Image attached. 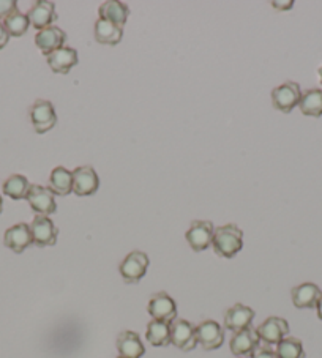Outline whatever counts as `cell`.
Wrapping results in <instances>:
<instances>
[{"label": "cell", "mask_w": 322, "mask_h": 358, "mask_svg": "<svg viewBox=\"0 0 322 358\" xmlns=\"http://www.w3.org/2000/svg\"><path fill=\"white\" fill-rule=\"evenodd\" d=\"M316 311H318V317L322 320V295L318 300V303H316Z\"/></svg>", "instance_id": "33"}, {"label": "cell", "mask_w": 322, "mask_h": 358, "mask_svg": "<svg viewBox=\"0 0 322 358\" xmlns=\"http://www.w3.org/2000/svg\"><path fill=\"white\" fill-rule=\"evenodd\" d=\"M293 5H294V2L293 0H289V2H272V7L274 8H276V10H290L293 8Z\"/></svg>", "instance_id": "32"}, {"label": "cell", "mask_w": 322, "mask_h": 358, "mask_svg": "<svg viewBox=\"0 0 322 358\" xmlns=\"http://www.w3.org/2000/svg\"><path fill=\"white\" fill-rule=\"evenodd\" d=\"M147 311L153 320L171 324L177 316V305L166 292H157L152 295L150 301H148Z\"/></svg>", "instance_id": "8"}, {"label": "cell", "mask_w": 322, "mask_h": 358, "mask_svg": "<svg viewBox=\"0 0 322 358\" xmlns=\"http://www.w3.org/2000/svg\"><path fill=\"white\" fill-rule=\"evenodd\" d=\"M253 319H255V311L245 305H234L229 308L225 314V329L234 333L250 329Z\"/></svg>", "instance_id": "16"}, {"label": "cell", "mask_w": 322, "mask_h": 358, "mask_svg": "<svg viewBox=\"0 0 322 358\" xmlns=\"http://www.w3.org/2000/svg\"><path fill=\"white\" fill-rule=\"evenodd\" d=\"M122 36H123V27H119L115 26V24H111L103 20H98L95 22V40L100 43V45L115 46L120 43Z\"/></svg>", "instance_id": "22"}, {"label": "cell", "mask_w": 322, "mask_h": 358, "mask_svg": "<svg viewBox=\"0 0 322 358\" xmlns=\"http://www.w3.org/2000/svg\"><path fill=\"white\" fill-rule=\"evenodd\" d=\"M322 295L321 289L313 282H303L300 286H295L290 292L293 297V303L299 310H305V308H316L319 297Z\"/></svg>", "instance_id": "19"}, {"label": "cell", "mask_w": 322, "mask_h": 358, "mask_svg": "<svg viewBox=\"0 0 322 358\" xmlns=\"http://www.w3.org/2000/svg\"><path fill=\"white\" fill-rule=\"evenodd\" d=\"M2 189H4V194L11 197V199H15V201L26 199L29 189H30V183L24 176L15 174V176L8 177L7 180L4 182Z\"/></svg>", "instance_id": "26"}, {"label": "cell", "mask_w": 322, "mask_h": 358, "mask_svg": "<svg viewBox=\"0 0 322 358\" xmlns=\"http://www.w3.org/2000/svg\"><path fill=\"white\" fill-rule=\"evenodd\" d=\"M196 339L204 350L220 349L225 343V333L215 320H204L196 327Z\"/></svg>", "instance_id": "11"}, {"label": "cell", "mask_w": 322, "mask_h": 358, "mask_svg": "<svg viewBox=\"0 0 322 358\" xmlns=\"http://www.w3.org/2000/svg\"><path fill=\"white\" fill-rule=\"evenodd\" d=\"M49 189L57 196H68L73 191V172L65 168L52 169L51 177H49Z\"/></svg>", "instance_id": "23"}, {"label": "cell", "mask_w": 322, "mask_h": 358, "mask_svg": "<svg viewBox=\"0 0 322 358\" xmlns=\"http://www.w3.org/2000/svg\"><path fill=\"white\" fill-rule=\"evenodd\" d=\"M29 226L30 232H32L34 245L38 246V248H46V246H52L57 243L59 231L49 217L36 215Z\"/></svg>", "instance_id": "7"}, {"label": "cell", "mask_w": 322, "mask_h": 358, "mask_svg": "<svg viewBox=\"0 0 322 358\" xmlns=\"http://www.w3.org/2000/svg\"><path fill=\"white\" fill-rule=\"evenodd\" d=\"M259 341L265 344H278L288 336L289 324L281 317H269L256 329Z\"/></svg>", "instance_id": "12"}, {"label": "cell", "mask_w": 322, "mask_h": 358, "mask_svg": "<svg viewBox=\"0 0 322 358\" xmlns=\"http://www.w3.org/2000/svg\"><path fill=\"white\" fill-rule=\"evenodd\" d=\"M148 256L142 251H132L130 255L123 259L119 271L123 278V281L128 284L139 282L142 278L146 276V271L148 268Z\"/></svg>", "instance_id": "2"}, {"label": "cell", "mask_w": 322, "mask_h": 358, "mask_svg": "<svg viewBox=\"0 0 322 358\" xmlns=\"http://www.w3.org/2000/svg\"><path fill=\"white\" fill-rule=\"evenodd\" d=\"M117 350L122 358H141L146 354L144 344L141 343V338L134 331H122L117 336Z\"/></svg>", "instance_id": "20"}, {"label": "cell", "mask_w": 322, "mask_h": 358, "mask_svg": "<svg viewBox=\"0 0 322 358\" xmlns=\"http://www.w3.org/2000/svg\"><path fill=\"white\" fill-rule=\"evenodd\" d=\"M300 113L308 117L322 115V89H309L302 94L299 103Z\"/></svg>", "instance_id": "25"}, {"label": "cell", "mask_w": 322, "mask_h": 358, "mask_svg": "<svg viewBox=\"0 0 322 358\" xmlns=\"http://www.w3.org/2000/svg\"><path fill=\"white\" fill-rule=\"evenodd\" d=\"M147 341L155 348H164V345L171 344V333H169V324L160 322V320H150L147 325L146 331Z\"/></svg>", "instance_id": "24"}, {"label": "cell", "mask_w": 322, "mask_h": 358, "mask_svg": "<svg viewBox=\"0 0 322 358\" xmlns=\"http://www.w3.org/2000/svg\"><path fill=\"white\" fill-rule=\"evenodd\" d=\"M2 210H4V199L0 197V213H2Z\"/></svg>", "instance_id": "34"}, {"label": "cell", "mask_w": 322, "mask_h": 358, "mask_svg": "<svg viewBox=\"0 0 322 358\" xmlns=\"http://www.w3.org/2000/svg\"><path fill=\"white\" fill-rule=\"evenodd\" d=\"M117 358H122V357H117Z\"/></svg>", "instance_id": "36"}, {"label": "cell", "mask_w": 322, "mask_h": 358, "mask_svg": "<svg viewBox=\"0 0 322 358\" xmlns=\"http://www.w3.org/2000/svg\"><path fill=\"white\" fill-rule=\"evenodd\" d=\"M251 358H276L275 352L269 349V348H262V349H258L251 354Z\"/></svg>", "instance_id": "30"}, {"label": "cell", "mask_w": 322, "mask_h": 358, "mask_svg": "<svg viewBox=\"0 0 322 358\" xmlns=\"http://www.w3.org/2000/svg\"><path fill=\"white\" fill-rule=\"evenodd\" d=\"M8 40H10V35L7 30H5L2 21H0V49H4L8 45Z\"/></svg>", "instance_id": "31"}, {"label": "cell", "mask_w": 322, "mask_h": 358, "mask_svg": "<svg viewBox=\"0 0 322 358\" xmlns=\"http://www.w3.org/2000/svg\"><path fill=\"white\" fill-rule=\"evenodd\" d=\"M18 11V2L16 0H0V21L7 20L10 15Z\"/></svg>", "instance_id": "29"}, {"label": "cell", "mask_w": 322, "mask_h": 358, "mask_svg": "<svg viewBox=\"0 0 322 358\" xmlns=\"http://www.w3.org/2000/svg\"><path fill=\"white\" fill-rule=\"evenodd\" d=\"M27 17L30 21V26H34L38 30L51 27L52 22L57 21L54 3L48 2V0H38V2H35L32 5V8L29 10Z\"/></svg>", "instance_id": "15"}, {"label": "cell", "mask_w": 322, "mask_h": 358, "mask_svg": "<svg viewBox=\"0 0 322 358\" xmlns=\"http://www.w3.org/2000/svg\"><path fill=\"white\" fill-rule=\"evenodd\" d=\"M169 333H171V344H174L177 349L183 352L193 350L197 345L196 339V327L190 324L185 319H174L169 324Z\"/></svg>", "instance_id": "5"}, {"label": "cell", "mask_w": 322, "mask_h": 358, "mask_svg": "<svg viewBox=\"0 0 322 358\" xmlns=\"http://www.w3.org/2000/svg\"><path fill=\"white\" fill-rule=\"evenodd\" d=\"M259 345V338L256 330L245 329L241 331L234 333V336L231 338V343H229V348H231V352L235 357H241V355H250L258 349Z\"/></svg>", "instance_id": "18"}, {"label": "cell", "mask_w": 322, "mask_h": 358, "mask_svg": "<svg viewBox=\"0 0 322 358\" xmlns=\"http://www.w3.org/2000/svg\"><path fill=\"white\" fill-rule=\"evenodd\" d=\"M98 15H100V20L123 27L130 16V8L125 3L119 2V0H108V2L102 3V7L98 8Z\"/></svg>", "instance_id": "21"}, {"label": "cell", "mask_w": 322, "mask_h": 358, "mask_svg": "<svg viewBox=\"0 0 322 358\" xmlns=\"http://www.w3.org/2000/svg\"><path fill=\"white\" fill-rule=\"evenodd\" d=\"M30 120L35 131L38 134H45L49 129H52L57 123V114L51 101L36 100L30 108Z\"/></svg>", "instance_id": "6"}, {"label": "cell", "mask_w": 322, "mask_h": 358, "mask_svg": "<svg viewBox=\"0 0 322 358\" xmlns=\"http://www.w3.org/2000/svg\"><path fill=\"white\" fill-rule=\"evenodd\" d=\"M276 358H305L302 341L297 338H284L276 344Z\"/></svg>", "instance_id": "27"}, {"label": "cell", "mask_w": 322, "mask_h": 358, "mask_svg": "<svg viewBox=\"0 0 322 358\" xmlns=\"http://www.w3.org/2000/svg\"><path fill=\"white\" fill-rule=\"evenodd\" d=\"M4 245L13 252H16V255H21V252L26 251L30 245H34L30 226L26 223H18L15 226H11L10 229L5 231Z\"/></svg>", "instance_id": "13"}, {"label": "cell", "mask_w": 322, "mask_h": 358, "mask_svg": "<svg viewBox=\"0 0 322 358\" xmlns=\"http://www.w3.org/2000/svg\"><path fill=\"white\" fill-rule=\"evenodd\" d=\"M46 60H48V65L51 66V70L54 73H57V75H66V73L70 71L73 66H76L79 62L78 52L74 51L73 48H68V46L60 48L52 54L46 55Z\"/></svg>", "instance_id": "17"}, {"label": "cell", "mask_w": 322, "mask_h": 358, "mask_svg": "<svg viewBox=\"0 0 322 358\" xmlns=\"http://www.w3.org/2000/svg\"><path fill=\"white\" fill-rule=\"evenodd\" d=\"M65 41H66V34L60 27H55V26L43 29L35 35V45L45 55L52 54L54 51H57V49L64 48Z\"/></svg>", "instance_id": "14"}, {"label": "cell", "mask_w": 322, "mask_h": 358, "mask_svg": "<svg viewBox=\"0 0 322 358\" xmlns=\"http://www.w3.org/2000/svg\"><path fill=\"white\" fill-rule=\"evenodd\" d=\"M215 227L210 221H193L190 229L185 234V238L190 245V248L200 252L207 250L214 242Z\"/></svg>", "instance_id": "9"}, {"label": "cell", "mask_w": 322, "mask_h": 358, "mask_svg": "<svg viewBox=\"0 0 322 358\" xmlns=\"http://www.w3.org/2000/svg\"><path fill=\"white\" fill-rule=\"evenodd\" d=\"M318 75H319V79H321V84H322V66L319 68V71H318Z\"/></svg>", "instance_id": "35"}, {"label": "cell", "mask_w": 322, "mask_h": 358, "mask_svg": "<svg viewBox=\"0 0 322 358\" xmlns=\"http://www.w3.org/2000/svg\"><path fill=\"white\" fill-rule=\"evenodd\" d=\"M2 24L10 36H22L24 34H27L30 21H29L27 15H24L20 10H18L13 15H10L7 20H4Z\"/></svg>", "instance_id": "28"}, {"label": "cell", "mask_w": 322, "mask_h": 358, "mask_svg": "<svg viewBox=\"0 0 322 358\" xmlns=\"http://www.w3.org/2000/svg\"><path fill=\"white\" fill-rule=\"evenodd\" d=\"M54 196L55 194L48 187H41V185H30V189L26 199L36 215L49 217V215L55 213V210H57V203H55Z\"/></svg>", "instance_id": "4"}, {"label": "cell", "mask_w": 322, "mask_h": 358, "mask_svg": "<svg viewBox=\"0 0 322 358\" xmlns=\"http://www.w3.org/2000/svg\"><path fill=\"white\" fill-rule=\"evenodd\" d=\"M302 98L300 85L297 83H284L280 87L272 90V104L280 113L289 114L295 106H299Z\"/></svg>", "instance_id": "3"}, {"label": "cell", "mask_w": 322, "mask_h": 358, "mask_svg": "<svg viewBox=\"0 0 322 358\" xmlns=\"http://www.w3.org/2000/svg\"><path fill=\"white\" fill-rule=\"evenodd\" d=\"M100 188V178L90 166H79L73 171V193L80 197L95 194Z\"/></svg>", "instance_id": "10"}, {"label": "cell", "mask_w": 322, "mask_h": 358, "mask_svg": "<svg viewBox=\"0 0 322 358\" xmlns=\"http://www.w3.org/2000/svg\"><path fill=\"white\" fill-rule=\"evenodd\" d=\"M212 246L216 256L231 259L244 246V232L235 224H225L216 227Z\"/></svg>", "instance_id": "1"}]
</instances>
